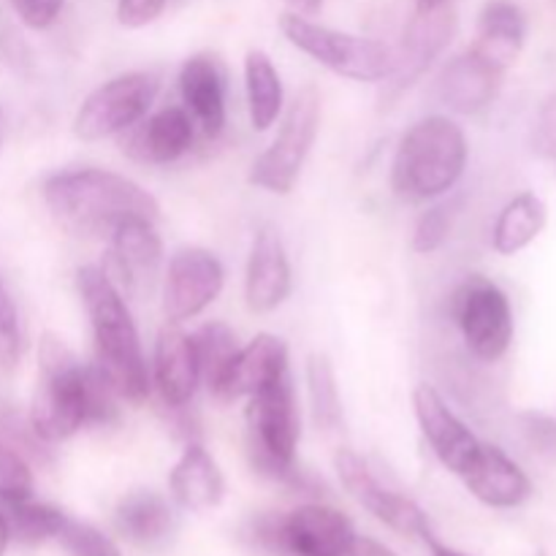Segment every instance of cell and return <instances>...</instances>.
<instances>
[{"instance_id": "36", "label": "cell", "mask_w": 556, "mask_h": 556, "mask_svg": "<svg viewBox=\"0 0 556 556\" xmlns=\"http://www.w3.org/2000/svg\"><path fill=\"white\" fill-rule=\"evenodd\" d=\"M168 0H117V22L130 30L152 25L166 11Z\"/></svg>"}, {"instance_id": "13", "label": "cell", "mask_w": 556, "mask_h": 556, "mask_svg": "<svg viewBox=\"0 0 556 556\" xmlns=\"http://www.w3.org/2000/svg\"><path fill=\"white\" fill-rule=\"evenodd\" d=\"M109 261H112L114 286L125 296L144 299L161 280L163 242L155 220L150 217H125L109 233Z\"/></svg>"}, {"instance_id": "40", "label": "cell", "mask_w": 556, "mask_h": 556, "mask_svg": "<svg viewBox=\"0 0 556 556\" xmlns=\"http://www.w3.org/2000/svg\"><path fill=\"white\" fill-rule=\"evenodd\" d=\"M288 9L293 11V14H302V16H313L318 14L320 5H324V0H286Z\"/></svg>"}, {"instance_id": "5", "label": "cell", "mask_w": 556, "mask_h": 556, "mask_svg": "<svg viewBox=\"0 0 556 556\" xmlns=\"http://www.w3.org/2000/svg\"><path fill=\"white\" fill-rule=\"evenodd\" d=\"M248 400L244 418H248L250 462L261 476L299 486L302 476L296 470V448L302 427H299L291 372L280 375Z\"/></svg>"}, {"instance_id": "17", "label": "cell", "mask_w": 556, "mask_h": 556, "mask_svg": "<svg viewBox=\"0 0 556 556\" xmlns=\"http://www.w3.org/2000/svg\"><path fill=\"white\" fill-rule=\"evenodd\" d=\"M286 372H291L286 340L264 331L244 348H239L237 356L228 362L223 378L212 389V394L223 402L242 400V396H253L255 391H261Z\"/></svg>"}, {"instance_id": "15", "label": "cell", "mask_w": 556, "mask_h": 556, "mask_svg": "<svg viewBox=\"0 0 556 556\" xmlns=\"http://www.w3.org/2000/svg\"><path fill=\"white\" fill-rule=\"evenodd\" d=\"M413 410H416L418 427H421L424 440L434 451V456L443 462V467L462 476L472 462V456L478 454L481 440L465 427V421L445 405L440 391L432 389V386H416V391H413Z\"/></svg>"}, {"instance_id": "14", "label": "cell", "mask_w": 556, "mask_h": 556, "mask_svg": "<svg viewBox=\"0 0 556 556\" xmlns=\"http://www.w3.org/2000/svg\"><path fill=\"white\" fill-rule=\"evenodd\" d=\"M334 470L340 476L345 492L356 500L358 505L369 510L378 521L391 527L405 538H424L429 532V519L410 497L386 489L378 478L372 476L367 462L351 448H340L334 456Z\"/></svg>"}, {"instance_id": "11", "label": "cell", "mask_w": 556, "mask_h": 556, "mask_svg": "<svg viewBox=\"0 0 556 556\" xmlns=\"http://www.w3.org/2000/svg\"><path fill=\"white\" fill-rule=\"evenodd\" d=\"M261 546L291 556H348L353 532L351 519L329 505H299L291 514L269 516L255 525Z\"/></svg>"}, {"instance_id": "42", "label": "cell", "mask_w": 556, "mask_h": 556, "mask_svg": "<svg viewBox=\"0 0 556 556\" xmlns=\"http://www.w3.org/2000/svg\"><path fill=\"white\" fill-rule=\"evenodd\" d=\"M9 541H11V527H9V519H5V510L0 508V556H5Z\"/></svg>"}, {"instance_id": "25", "label": "cell", "mask_w": 556, "mask_h": 556, "mask_svg": "<svg viewBox=\"0 0 556 556\" xmlns=\"http://www.w3.org/2000/svg\"><path fill=\"white\" fill-rule=\"evenodd\" d=\"M114 525L119 535L141 548H157L172 538L174 510L152 489H136L119 500L114 510Z\"/></svg>"}, {"instance_id": "34", "label": "cell", "mask_w": 556, "mask_h": 556, "mask_svg": "<svg viewBox=\"0 0 556 556\" xmlns=\"http://www.w3.org/2000/svg\"><path fill=\"white\" fill-rule=\"evenodd\" d=\"M451 226H454V217H451L448 206H429V210L418 217L416 228H413L410 248L416 250L418 255L438 253L445 244V239H448Z\"/></svg>"}, {"instance_id": "2", "label": "cell", "mask_w": 556, "mask_h": 556, "mask_svg": "<svg viewBox=\"0 0 556 556\" xmlns=\"http://www.w3.org/2000/svg\"><path fill=\"white\" fill-rule=\"evenodd\" d=\"M76 288L90 318L98 372L109 380L119 400L141 405L152 389L150 369L123 291L98 266H81L76 271Z\"/></svg>"}, {"instance_id": "33", "label": "cell", "mask_w": 556, "mask_h": 556, "mask_svg": "<svg viewBox=\"0 0 556 556\" xmlns=\"http://www.w3.org/2000/svg\"><path fill=\"white\" fill-rule=\"evenodd\" d=\"M27 497H33L30 465L14 448L0 443V503H20Z\"/></svg>"}, {"instance_id": "37", "label": "cell", "mask_w": 556, "mask_h": 556, "mask_svg": "<svg viewBox=\"0 0 556 556\" xmlns=\"http://www.w3.org/2000/svg\"><path fill=\"white\" fill-rule=\"evenodd\" d=\"M20 20L33 30H47L63 11V0H11Z\"/></svg>"}, {"instance_id": "19", "label": "cell", "mask_w": 556, "mask_h": 556, "mask_svg": "<svg viewBox=\"0 0 556 556\" xmlns=\"http://www.w3.org/2000/svg\"><path fill=\"white\" fill-rule=\"evenodd\" d=\"M201 383L193 334L179 324L163 326L155 342V389L168 410H185Z\"/></svg>"}, {"instance_id": "26", "label": "cell", "mask_w": 556, "mask_h": 556, "mask_svg": "<svg viewBox=\"0 0 556 556\" xmlns=\"http://www.w3.org/2000/svg\"><path fill=\"white\" fill-rule=\"evenodd\" d=\"M244 92L253 130L264 134L277 123L282 112V79L277 65L264 49H250L244 54Z\"/></svg>"}, {"instance_id": "3", "label": "cell", "mask_w": 556, "mask_h": 556, "mask_svg": "<svg viewBox=\"0 0 556 556\" xmlns=\"http://www.w3.org/2000/svg\"><path fill=\"white\" fill-rule=\"evenodd\" d=\"M470 144L459 125L443 114L424 117L400 139L391 161V188L402 201L440 199L462 179Z\"/></svg>"}, {"instance_id": "8", "label": "cell", "mask_w": 556, "mask_h": 556, "mask_svg": "<svg viewBox=\"0 0 556 556\" xmlns=\"http://www.w3.org/2000/svg\"><path fill=\"white\" fill-rule=\"evenodd\" d=\"M157 96V76L150 71H128L98 85L74 114V136L79 141H103L123 136L147 117Z\"/></svg>"}, {"instance_id": "22", "label": "cell", "mask_w": 556, "mask_h": 556, "mask_svg": "<svg viewBox=\"0 0 556 556\" xmlns=\"http://www.w3.org/2000/svg\"><path fill=\"white\" fill-rule=\"evenodd\" d=\"M500 76H503V71H497L486 60L478 58L472 49H467L443 65L438 81H434V92H438L440 103L448 106L451 112L478 114L497 96Z\"/></svg>"}, {"instance_id": "31", "label": "cell", "mask_w": 556, "mask_h": 556, "mask_svg": "<svg viewBox=\"0 0 556 556\" xmlns=\"http://www.w3.org/2000/svg\"><path fill=\"white\" fill-rule=\"evenodd\" d=\"M54 541H60L68 556H123L98 527L85 525V521L65 519L63 530L58 532Z\"/></svg>"}, {"instance_id": "20", "label": "cell", "mask_w": 556, "mask_h": 556, "mask_svg": "<svg viewBox=\"0 0 556 556\" xmlns=\"http://www.w3.org/2000/svg\"><path fill=\"white\" fill-rule=\"evenodd\" d=\"M179 92L185 112L206 139H217L226 128V76L215 54L199 52L179 68Z\"/></svg>"}, {"instance_id": "30", "label": "cell", "mask_w": 556, "mask_h": 556, "mask_svg": "<svg viewBox=\"0 0 556 556\" xmlns=\"http://www.w3.org/2000/svg\"><path fill=\"white\" fill-rule=\"evenodd\" d=\"M193 345L195 356H199L201 380H204L212 391L217 386V380L223 378V372H226L228 362L237 356V331L228 324H223V320H210V324H204L193 334Z\"/></svg>"}, {"instance_id": "6", "label": "cell", "mask_w": 556, "mask_h": 556, "mask_svg": "<svg viewBox=\"0 0 556 556\" xmlns=\"http://www.w3.org/2000/svg\"><path fill=\"white\" fill-rule=\"evenodd\" d=\"M280 30L299 52L309 54L315 63L331 74L353 81H383L394 65V49L367 36L334 30L313 22L309 16L286 11L280 16Z\"/></svg>"}, {"instance_id": "28", "label": "cell", "mask_w": 556, "mask_h": 556, "mask_svg": "<svg viewBox=\"0 0 556 556\" xmlns=\"http://www.w3.org/2000/svg\"><path fill=\"white\" fill-rule=\"evenodd\" d=\"M307 391L315 427L320 432H337L342 427V400L334 367L326 353H313L307 358Z\"/></svg>"}, {"instance_id": "29", "label": "cell", "mask_w": 556, "mask_h": 556, "mask_svg": "<svg viewBox=\"0 0 556 556\" xmlns=\"http://www.w3.org/2000/svg\"><path fill=\"white\" fill-rule=\"evenodd\" d=\"M5 519H9L11 538H16L25 546H38V543L54 541L68 516L54 505L33 503L27 497L5 505Z\"/></svg>"}, {"instance_id": "18", "label": "cell", "mask_w": 556, "mask_h": 556, "mask_svg": "<svg viewBox=\"0 0 556 556\" xmlns=\"http://www.w3.org/2000/svg\"><path fill=\"white\" fill-rule=\"evenodd\" d=\"M125 134L128 136L123 139V152L130 161L144 166H168L190 150L195 125L185 109L166 106Z\"/></svg>"}, {"instance_id": "4", "label": "cell", "mask_w": 556, "mask_h": 556, "mask_svg": "<svg viewBox=\"0 0 556 556\" xmlns=\"http://www.w3.org/2000/svg\"><path fill=\"white\" fill-rule=\"evenodd\" d=\"M27 421L47 445L74 438L87 424V367L52 331L38 342V380Z\"/></svg>"}, {"instance_id": "24", "label": "cell", "mask_w": 556, "mask_h": 556, "mask_svg": "<svg viewBox=\"0 0 556 556\" xmlns=\"http://www.w3.org/2000/svg\"><path fill=\"white\" fill-rule=\"evenodd\" d=\"M527 20L525 11L514 0H489L478 16V38L472 43V52L486 60L497 71L514 65L525 47Z\"/></svg>"}, {"instance_id": "39", "label": "cell", "mask_w": 556, "mask_h": 556, "mask_svg": "<svg viewBox=\"0 0 556 556\" xmlns=\"http://www.w3.org/2000/svg\"><path fill=\"white\" fill-rule=\"evenodd\" d=\"M348 556H396L391 548H386L383 543L372 541V538H353L351 548H348Z\"/></svg>"}, {"instance_id": "12", "label": "cell", "mask_w": 556, "mask_h": 556, "mask_svg": "<svg viewBox=\"0 0 556 556\" xmlns=\"http://www.w3.org/2000/svg\"><path fill=\"white\" fill-rule=\"evenodd\" d=\"M226 286L220 258L204 248H179L163 280V315L168 324H185L204 313Z\"/></svg>"}, {"instance_id": "21", "label": "cell", "mask_w": 556, "mask_h": 556, "mask_svg": "<svg viewBox=\"0 0 556 556\" xmlns=\"http://www.w3.org/2000/svg\"><path fill=\"white\" fill-rule=\"evenodd\" d=\"M459 478L470 489L472 497H478L489 508H516L532 492L527 472L503 448L489 443L478 445V454Z\"/></svg>"}, {"instance_id": "1", "label": "cell", "mask_w": 556, "mask_h": 556, "mask_svg": "<svg viewBox=\"0 0 556 556\" xmlns=\"http://www.w3.org/2000/svg\"><path fill=\"white\" fill-rule=\"evenodd\" d=\"M43 201L74 237H109L125 217H161V204L150 190L125 174L92 166L52 174L43 182Z\"/></svg>"}, {"instance_id": "35", "label": "cell", "mask_w": 556, "mask_h": 556, "mask_svg": "<svg viewBox=\"0 0 556 556\" xmlns=\"http://www.w3.org/2000/svg\"><path fill=\"white\" fill-rule=\"evenodd\" d=\"M22 353V331L20 318H16V307L11 302L9 291L0 282V367L11 369L16 367Z\"/></svg>"}, {"instance_id": "41", "label": "cell", "mask_w": 556, "mask_h": 556, "mask_svg": "<svg viewBox=\"0 0 556 556\" xmlns=\"http://www.w3.org/2000/svg\"><path fill=\"white\" fill-rule=\"evenodd\" d=\"M424 541H427V546H429V552H432V556H467V554H462V552H454V548L443 546V543H440L438 538L432 535V530H429L427 535H424Z\"/></svg>"}, {"instance_id": "16", "label": "cell", "mask_w": 556, "mask_h": 556, "mask_svg": "<svg viewBox=\"0 0 556 556\" xmlns=\"http://www.w3.org/2000/svg\"><path fill=\"white\" fill-rule=\"evenodd\" d=\"M293 275L286 244L271 226H261L250 248L248 271H244V302L250 313H275L291 296Z\"/></svg>"}, {"instance_id": "7", "label": "cell", "mask_w": 556, "mask_h": 556, "mask_svg": "<svg viewBox=\"0 0 556 556\" xmlns=\"http://www.w3.org/2000/svg\"><path fill=\"white\" fill-rule=\"evenodd\" d=\"M320 128V92L315 85H304L288 103L286 117L275 141L253 161L248 182L275 195H288L307 163L309 150Z\"/></svg>"}, {"instance_id": "10", "label": "cell", "mask_w": 556, "mask_h": 556, "mask_svg": "<svg viewBox=\"0 0 556 556\" xmlns=\"http://www.w3.org/2000/svg\"><path fill=\"white\" fill-rule=\"evenodd\" d=\"M451 315L465 337L467 351L481 362H500L514 342V309L500 286L470 275L451 299Z\"/></svg>"}, {"instance_id": "32", "label": "cell", "mask_w": 556, "mask_h": 556, "mask_svg": "<svg viewBox=\"0 0 556 556\" xmlns=\"http://www.w3.org/2000/svg\"><path fill=\"white\" fill-rule=\"evenodd\" d=\"M0 443L14 448L22 459H25V456L36 462L47 459V443L33 432L30 421L3 405H0Z\"/></svg>"}, {"instance_id": "43", "label": "cell", "mask_w": 556, "mask_h": 556, "mask_svg": "<svg viewBox=\"0 0 556 556\" xmlns=\"http://www.w3.org/2000/svg\"><path fill=\"white\" fill-rule=\"evenodd\" d=\"M440 3H448V0H418V9H427V5H440Z\"/></svg>"}, {"instance_id": "38", "label": "cell", "mask_w": 556, "mask_h": 556, "mask_svg": "<svg viewBox=\"0 0 556 556\" xmlns=\"http://www.w3.org/2000/svg\"><path fill=\"white\" fill-rule=\"evenodd\" d=\"M532 147L538 155L556 161V92L541 106L535 119V134H532Z\"/></svg>"}, {"instance_id": "9", "label": "cell", "mask_w": 556, "mask_h": 556, "mask_svg": "<svg viewBox=\"0 0 556 556\" xmlns=\"http://www.w3.org/2000/svg\"><path fill=\"white\" fill-rule=\"evenodd\" d=\"M454 36L456 11L451 3L427 5V9L416 11V16L407 22L400 49L394 52L391 74L380 81V112H389L391 106H396V101H400L410 87H416V81L424 79V74H427L434 65V60L448 49Z\"/></svg>"}, {"instance_id": "27", "label": "cell", "mask_w": 556, "mask_h": 556, "mask_svg": "<svg viewBox=\"0 0 556 556\" xmlns=\"http://www.w3.org/2000/svg\"><path fill=\"white\" fill-rule=\"evenodd\" d=\"M546 228V204L535 193H519L505 204L494 223L492 244L500 255H516Z\"/></svg>"}, {"instance_id": "44", "label": "cell", "mask_w": 556, "mask_h": 556, "mask_svg": "<svg viewBox=\"0 0 556 556\" xmlns=\"http://www.w3.org/2000/svg\"><path fill=\"white\" fill-rule=\"evenodd\" d=\"M3 136H5V114H3V106H0V144H3Z\"/></svg>"}, {"instance_id": "23", "label": "cell", "mask_w": 556, "mask_h": 556, "mask_svg": "<svg viewBox=\"0 0 556 556\" xmlns=\"http://www.w3.org/2000/svg\"><path fill=\"white\" fill-rule=\"evenodd\" d=\"M168 489L179 508L190 514H206V510H215L226 497V478L215 456L193 440L185 445L182 456L168 472Z\"/></svg>"}]
</instances>
